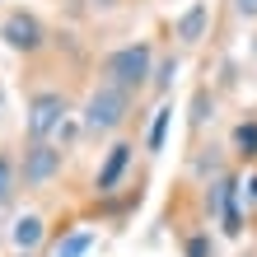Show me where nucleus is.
<instances>
[{
    "label": "nucleus",
    "mask_w": 257,
    "mask_h": 257,
    "mask_svg": "<svg viewBox=\"0 0 257 257\" xmlns=\"http://www.w3.org/2000/svg\"><path fill=\"white\" fill-rule=\"evenodd\" d=\"M155 42H145V38H136V42H122V47H112L108 56L98 61V80L103 84H117V89H126V94L141 98L150 80H155Z\"/></svg>",
    "instance_id": "1"
},
{
    "label": "nucleus",
    "mask_w": 257,
    "mask_h": 257,
    "mask_svg": "<svg viewBox=\"0 0 257 257\" xmlns=\"http://www.w3.org/2000/svg\"><path fill=\"white\" fill-rule=\"evenodd\" d=\"M131 112H136V94H126V89L98 80V84L84 94V103H80V126H84L89 136H117V131H126Z\"/></svg>",
    "instance_id": "2"
},
{
    "label": "nucleus",
    "mask_w": 257,
    "mask_h": 257,
    "mask_svg": "<svg viewBox=\"0 0 257 257\" xmlns=\"http://www.w3.org/2000/svg\"><path fill=\"white\" fill-rule=\"evenodd\" d=\"M75 103L66 89H33L24 103V136L28 141H56L61 136V126L70 122Z\"/></svg>",
    "instance_id": "3"
},
{
    "label": "nucleus",
    "mask_w": 257,
    "mask_h": 257,
    "mask_svg": "<svg viewBox=\"0 0 257 257\" xmlns=\"http://www.w3.org/2000/svg\"><path fill=\"white\" fill-rule=\"evenodd\" d=\"M238 196H243V187H238V173L224 169L206 183V215L220 224L224 238H238L243 234V206H238Z\"/></svg>",
    "instance_id": "4"
},
{
    "label": "nucleus",
    "mask_w": 257,
    "mask_h": 257,
    "mask_svg": "<svg viewBox=\"0 0 257 257\" xmlns=\"http://www.w3.org/2000/svg\"><path fill=\"white\" fill-rule=\"evenodd\" d=\"M0 42H5L10 52H19V56H42L52 47V28L42 24L33 10L14 5V10L0 14Z\"/></svg>",
    "instance_id": "5"
},
{
    "label": "nucleus",
    "mask_w": 257,
    "mask_h": 257,
    "mask_svg": "<svg viewBox=\"0 0 257 257\" xmlns=\"http://www.w3.org/2000/svg\"><path fill=\"white\" fill-rule=\"evenodd\" d=\"M66 169V150L56 141H24V155H19V178H24V192H47Z\"/></svg>",
    "instance_id": "6"
},
{
    "label": "nucleus",
    "mask_w": 257,
    "mask_h": 257,
    "mask_svg": "<svg viewBox=\"0 0 257 257\" xmlns=\"http://www.w3.org/2000/svg\"><path fill=\"white\" fill-rule=\"evenodd\" d=\"M131 164H136V141H131V136H117V141L103 150L98 169H94V196H98V201H103V196H117L126 187Z\"/></svg>",
    "instance_id": "7"
},
{
    "label": "nucleus",
    "mask_w": 257,
    "mask_h": 257,
    "mask_svg": "<svg viewBox=\"0 0 257 257\" xmlns=\"http://www.w3.org/2000/svg\"><path fill=\"white\" fill-rule=\"evenodd\" d=\"M206 28H210V5L206 0H192L173 19V38H178V47H196V42L206 38Z\"/></svg>",
    "instance_id": "8"
},
{
    "label": "nucleus",
    "mask_w": 257,
    "mask_h": 257,
    "mask_svg": "<svg viewBox=\"0 0 257 257\" xmlns=\"http://www.w3.org/2000/svg\"><path fill=\"white\" fill-rule=\"evenodd\" d=\"M24 196V178H19V155L10 145H0V210H14V201Z\"/></svg>",
    "instance_id": "9"
},
{
    "label": "nucleus",
    "mask_w": 257,
    "mask_h": 257,
    "mask_svg": "<svg viewBox=\"0 0 257 257\" xmlns=\"http://www.w3.org/2000/svg\"><path fill=\"white\" fill-rule=\"evenodd\" d=\"M229 150H234V164H248V169H257V117L234 122V131H229Z\"/></svg>",
    "instance_id": "10"
},
{
    "label": "nucleus",
    "mask_w": 257,
    "mask_h": 257,
    "mask_svg": "<svg viewBox=\"0 0 257 257\" xmlns=\"http://www.w3.org/2000/svg\"><path fill=\"white\" fill-rule=\"evenodd\" d=\"M10 238H14V248H19V252H38L42 243H52L42 215H19V220H14V229H10Z\"/></svg>",
    "instance_id": "11"
},
{
    "label": "nucleus",
    "mask_w": 257,
    "mask_h": 257,
    "mask_svg": "<svg viewBox=\"0 0 257 257\" xmlns=\"http://www.w3.org/2000/svg\"><path fill=\"white\" fill-rule=\"evenodd\" d=\"M169 126H173V103L164 98L159 108H155V117H150V131H145V150H150V155H159V150H164V141H169Z\"/></svg>",
    "instance_id": "12"
},
{
    "label": "nucleus",
    "mask_w": 257,
    "mask_h": 257,
    "mask_svg": "<svg viewBox=\"0 0 257 257\" xmlns=\"http://www.w3.org/2000/svg\"><path fill=\"white\" fill-rule=\"evenodd\" d=\"M89 248H94V234L89 229H70V234H61V238L47 243V257H84Z\"/></svg>",
    "instance_id": "13"
},
{
    "label": "nucleus",
    "mask_w": 257,
    "mask_h": 257,
    "mask_svg": "<svg viewBox=\"0 0 257 257\" xmlns=\"http://www.w3.org/2000/svg\"><path fill=\"white\" fill-rule=\"evenodd\" d=\"M183 257H215V238H210V229H187L183 234Z\"/></svg>",
    "instance_id": "14"
},
{
    "label": "nucleus",
    "mask_w": 257,
    "mask_h": 257,
    "mask_svg": "<svg viewBox=\"0 0 257 257\" xmlns=\"http://www.w3.org/2000/svg\"><path fill=\"white\" fill-rule=\"evenodd\" d=\"M173 80H178V56H164V61L155 66V80H150V89H155V94H169Z\"/></svg>",
    "instance_id": "15"
},
{
    "label": "nucleus",
    "mask_w": 257,
    "mask_h": 257,
    "mask_svg": "<svg viewBox=\"0 0 257 257\" xmlns=\"http://www.w3.org/2000/svg\"><path fill=\"white\" fill-rule=\"evenodd\" d=\"M210 108H215V98H210L206 89H196V98H192V131H201V126H206V117H215Z\"/></svg>",
    "instance_id": "16"
},
{
    "label": "nucleus",
    "mask_w": 257,
    "mask_h": 257,
    "mask_svg": "<svg viewBox=\"0 0 257 257\" xmlns=\"http://www.w3.org/2000/svg\"><path fill=\"white\" fill-rule=\"evenodd\" d=\"M229 14L243 24H257V0H229Z\"/></svg>",
    "instance_id": "17"
},
{
    "label": "nucleus",
    "mask_w": 257,
    "mask_h": 257,
    "mask_svg": "<svg viewBox=\"0 0 257 257\" xmlns=\"http://www.w3.org/2000/svg\"><path fill=\"white\" fill-rule=\"evenodd\" d=\"M14 257H33V252H14Z\"/></svg>",
    "instance_id": "18"
}]
</instances>
